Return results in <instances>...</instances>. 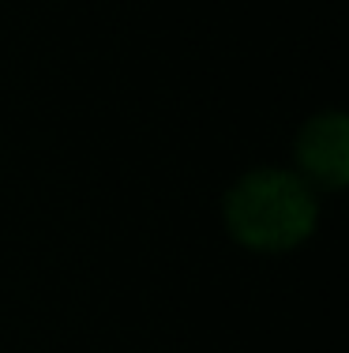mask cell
Instances as JSON below:
<instances>
[{
	"label": "cell",
	"instance_id": "2",
	"mask_svg": "<svg viewBox=\"0 0 349 353\" xmlns=\"http://www.w3.org/2000/svg\"><path fill=\"white\" fill-rule=\"evenodd\" d=\"M346 121L338 113H327L319 117V121L308 124V132H304L301 139V162L304 170H308L315 181L330 184V188H338V184L346 181Z\"/></svg>",
	"mask_w": 349,
	"mask_h": 353
},
{
	"label": "cell",
	"instance_id": "1",
	"mask_svg": "<svg viewBox=\"0 0 349 353\" xmlns=\"http://www.w3.org/2000/svg\"><path fill=\"white\" fill-rule=\"evenodd\" d=\"M229 225L244 245L289 248L312 230V199L293 176L255 173L229 196Z\"/></svg>",
	"mask_w": 349,
	"mask_h": 353
}]
</instances>
